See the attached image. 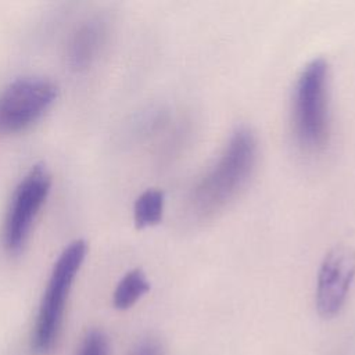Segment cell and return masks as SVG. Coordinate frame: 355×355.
<instances>
[{"mask_svg": "<svg viewBox=\"0 0 355 355\" xmlns=\"http://www.w3.org/2000/svg\"><path fill=\"white\" fill-rule=\"evenodd\" d=\"M258 159V140L248 126L236 128L214 164L189 196V211L197 220L222 212L247 186Z\"/></svg>", "mask_w": 355, "mask_h": 355, "instance_id": "cell-1", "label": "cell"}, {"mask_svg": "<svg viewBox=\"0 0 355 355\" xmlns=\"http://www.w3.org/2000/svg\"><path fill=\"white\" fill-rule=\"evenodd\" d=\"M291 129L297 146L309 154L324 150L330 140V68L323 57L308 61L297 75Z\"/></svg>", "mask_w": 355, "mask_h": 355, "instance_id": "cell-2", "label": "cell"}, {"mask_svg": "<svg viewBox=\"0 0 355 355\" xmlns=\"http://www.w3.org/2000/svg\"><path fill=\"white\" fill-rule=\"evenodd\" d=\"M86 252L87 243L82 239H76L71 241L55 259L32 330L31 348L35 355H47L55 348L69 293L86 258Z\"/></svg>", "mask_w": 355, "mask_h": 355, "instance_id": "cell-3", "label": "cell"}, {"mask_svg": "<svg viewBox=\"0 0 355 355\" xmlns=\"http://www.w3.org/2000/svg\"><path fill=\"white\" fill-rule=\"evenodd\" d=\"M50 187L51 175L44 164L32 165L15 186L1 227V241L8 252H19L24 248Z\"/></svg>", "mask_w": 355, "mask_h": 355, "instance_id": "cell-4", "label": "cell"}, {"mask_svg": "<svg viewBox=\"0 0 355 355\" xmlns=\"http://www.w3.org/2000/svg\"><path fill=\"white\" fill-rule=\"evenodd\" d=\"M58 96L54 80L42 75H24L0 90V133H17L33 125Z\"/></svg>", "mask_w": 355, "mask_h": 355, "instance_id": "cell-5", "label": "cell"}, {"mask_svg": "<svg viewBox=\"0 0 355 355\" xmlns=\"http://www.w3.org/2000/svg\"><path fill=\"white\" fill-rule=\"evenodd\" d=\"M355 280V251L348 245L331 248L323 258L316 277L315 305L324 319L337 316L344 308Z\"/></svg>", "mask_w": 355, "mask_h": 355, "instance_id": "cell-6", "label": "cell"}, {"mask_svg": "<svg viewBox=\"0 0 355 355\" xmlns=\"http://www.w3.org/2000/svg\"><path fill=\"white\" fill-rule=\"evenodd\" d=\"M107 37V24L103 18H90L82 22L72 33L67 60L72 69H86L97 58Z\"/></svg>", "mask_w": 355, "mask_h": 355, "instance_id": "cell-7", "label": "cell"}, {"mask_svg": "<svg viewBox=\"0 0 355 355\" xmlns=\"http://www.w3.org/2000/svg\"><path fill=\"white\" fill-rule=\"evenodd\" d=\"M148 290L150 283L144 272L141 269H132L118 282L112 294V304L116 309H128L133 306Z\"/></svg>", "mask_w": 355, "mask_h": 355, "instance_id": "cell-8", "label": "cell"}, {"mask_svg": "<svg viewBox=\"0 0 355 355\" xmlns=\"http://www.w3.org/2000/svg\"><path fill=\"white\" fill-rule=\"evenodd\" d=\"M165 196L162 190L147 189L140 193L133 204V220L136 227L144 229L159 223L164 214Z\"/></svg>", "mask_w": 355, "mask_h": 355, "instance_id": "cell-9", "label": "cell"}, {"mask_svg": "<svg viewBox=\"0 0 355 355\" xmlns=\"http://www.w3.org/2000/svg\"><path fill=\"white\" fill-rule=\"evenodd\" d=\"M76 355H108V340L100 330H90L80 343Z\"/></svg>", "mask_w": 355, "mask_h": 355, "instance_id": "cell-10", "label": "cell"}, {"mask_svg": "<svg viewBox=\"0 0 355 355\" xmlns=\"http://www.w3.org/2000/svg\"><path fill=\"white\" fill-rule=\"evenodd\" d=\"M132 355H164V349L157 340L147 338V340H143L136 347Z\"/></svg>", "mask_w": 355, "mask_h": 355, "instance_id": "cell-11", "label": "cell"}]
</instances>
